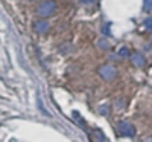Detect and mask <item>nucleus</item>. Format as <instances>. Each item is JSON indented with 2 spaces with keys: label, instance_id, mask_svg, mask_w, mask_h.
Segmentation results:
<instances>
[{
  "label": "nucleus",
  "instance_id": "nucleus-7",
  "mask_svg": "<svg viewBox=\"0 0 152 142\" xmlns=\"http://www.w3.org/2000/svg\"><path fill=\"white\" fill-rule=\"evenodd\" d=\"M119 55H120V57H123V58H125V57H129L128 49H126V47H120V49H119Z\"/></svg>",
  "mask_w": 152,
  "mask_h": 142
},
{
  "label": "nucleus",
  "instance_id": "nucleus-4",
  "mask_svg": "<svg viewBox=\"0 0 152 142\" xmlns=\"http://www.w3.org/2000/svg\"><path fill=\"white\" fill-rule=\"evenodd\" d=\"M49 21H46V20H37L35 23H34V29L38 32V34H44V32H47L49 31Z\"/></svg>",
  "mask_w": 152,
  "mask_h": 142
},
{
  "label": "nucleus",
  "instance_id": "nucleus-9",
  "mask_svg": "<svg viewBox=\"0 0 152 142\" xmlns=\"http://www.w3.org/2000/svg\"><path fill=\"white\" fill-rule=\"evenodd\" d=\"M145 28L146 29H152V17H149V18L145 20Z\"/></svg>",
  "mask_w": 152,
  "mask_h": 142
},
{
  "label": "nucleus",
  "instance_id": "nucleus-3",
  "mask_svg": "<svg viewBox=\"0 0 152 142\" xmlns=\"http://www.w3.org/2000/svg\"><path fill=\"white\" fill-rule=\"evenodd\" d=\"M119 133L122 136H129V138H134L135 136V128L134 125L129 122V121H122L119 124Z\"/></svg>",
  "mask_w": 152,
  "mask_h": 142
},
{
  "label": "nucleus",
  "instance_id": "nucleus-6",
  "mask_svg": "<svg viewBox=\"0 0 152 142\" xmlns=\"http://www.w3.org/2000/svg\"><path fill=\"white\" fill-rule=\"evenodd\" d=\"M97 46L100 49H108L110 47V43L105 40V38H100V40H97Z\"/></svg>",
  "mask_w": 152,
  "mask_h": 142
},
{
  "label": "nucleus",
  "instance_id": "nucleus-11",
  "mask_svg": "<svg viewBox=\"0 0 152 142\" xmlns=\"http://www.w3.org/2000/svg\"><path fill=\"white\" fill-rule=\"evenodd\" d=\"M94 133H96V138H99L100 141H105V139H107V138H105L104 135H100V133H102V132H100V130H96Z\"/></svg>",
  "mask_w": 152,
  "mask_h": 142
},
{
  "label": "nucleus",
  "instance_id": "nucleus-10",
  "mask_svg": "<svg viewBox=\"0 0 152 142\" xmlns=\"http://www.w3.org/2000/svg\"><path fill=\"white\" fill-rule=\"evenodd\" d=\"M145 11H152V0H145Z\"/></svg>",
  "mask_w": 152,
  "mask_h": 142
},
{
  "label": "nucleus",
  "instance_id": "nucleus-2",
  "mask_svg": "<svg viewBox=\"0 0 152 142\" xmlns=\"http://www.w3.org/2000/svg\"><path fill=\"white\" fill-rule=\"evenodd\" d=\"M97 73L102 76L104 80L110 81V80H113L114 76H116L117 70H116V67H114V66H111V64H102V66L97 69Z\"/></svg>",
  "mask_w": 152,
  "mask_h": 142
},
{
  "label": "nucleus",
  "instance_id": "nucleus-1",
  "mask_svg": "<svg viewBox=\"0 0 152 142\" xmlns=\"http://www.w3.org/2000/svg\"><path fill=\"white\" fill-rule=\"evenodd\" d=\"M55 11H56V3L53 0H44L43 3L37 6V14L40 17H50L55 14Z\"/></svg>",
  "mask_w": 152,
  "mask_h": 142
},
{
  "label": "nucleus",
  "instance_id": "nucleus-8",
  "mask_svg": "<svg viewBox=\"0 0 152 142\" xmlns=\"http://www.w3.org/2000/svg\"><path fill=\"white\" fill-rule=\"evenodd\" d=\"M110 28H111V23H105V24H104L102 32H104V35H105V37H107V35H110Z\"/></svg>",
  "mask_w": 152,
  "mask_h": 142
},
{
  "label": "nucleus",
  "instance_id": "nucleus-12",
  "mask_svg": "<svg viewBox=\"0 0 152 142\" xmlns=\"http://www.w3.org/2000/svg\"><path fill=\"white\" fill-rule=\"evenodd\" d=\"M94 2V0H81V3H84V5H91Z\"/></svg>",
  "mask_w": 152,
  "mask_h": 142
},
{
  "label": "nucleus",
  "instance_id": "nucleus-5",
  "mask_svg": "<svg viewBox=\"0 0 152 142\" xmlns=\"http://www.w3.org/2000/svg\"><path fill=\"white\" fill-rule=\"evenodd\" d=\"M131 61H132L134 66H137V67H143L145 66V57L140 52H134L131 55Z\"/></svg>",
  "mask_w": 152,
  "mask_h": 142
}]
</instances>
